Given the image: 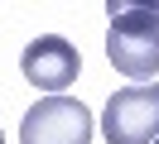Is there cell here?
Returning <instances> with one entry per match:
<instances>
[{"instance_id": "cell-1", "label": "cell", "mask_w": 159, "mask_h": 144, "mask_svg": "<svg viewBox=\"0 0 159 144\" xmlns=\"http://www.w3.org/2000/svg\"><path fill=\"white\" fill-rule=\"evenodd\" d=\"M111 34H106V58L120 77L145 86V77L159 72V5L140 0H111Z\"/></svg>"}, {"instance_id": "cell-2", "label": "cell", "mask_w": 159, "mask_h": 144, "mask_svg": "<svg viewBox=\"0 0 159 144\" xmlns=\"http://www.w3.org/2000/svg\"><path fill=\"white\" fill-rule=\"evenodd\" d=\"M101 134H106V144H154L159 139V82L111 91L106 111H101Z\"/></svg>"}, {"instance_id": "cell-3", "label": "cell", "mask_w": 159, "mask_h": 144, "mask_svg": "<svg viewBox=\"0 0 159 144\" xmlns=\"http://www.w3.org/2000/svg\"><path fill=\"white\" fill-rule=\"evenodd\" d=\"M92 111L77 96H43L24 111L20 144H92Z\"/></svg>"}, {"instance_id": "cell-4", "label": "cell", "mask_w": 159, "mask_h": 144, "mask_svg": "<svg viewBox=\"0 0 159 144\" xmlns=\"http://www.w3.org/2000/svg\"><path fill=\"white\" fill-rule=\"evenodd\" d=\"M20 72L29 77V86H39V91H48V96H63L72 82H77L82 58H77V48H72L63 34H39L20 53Z\"/></svg>"}, {"instance_id": "cell-5", "label": "cell", "mask_w": 159, "mask_h": 144, "mask_svg": "<svg viewBox=\"0 0 159 144\" xmlns=\"http://www.w3.org/2000/svg\"><path fill=\"white\" fill-rule=\"evenodd\" d=\"M0 144H5V139H0Z\"/></svg>"}]
</instances>
